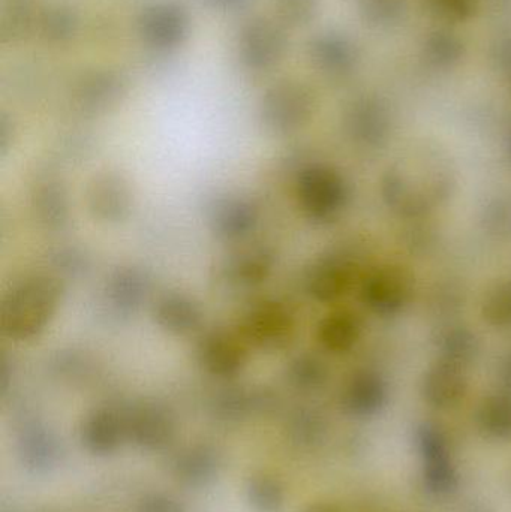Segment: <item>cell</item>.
<instances>
[{
  "mask_svg": "<svg viewBox=\"0 0 511 512\" xmlns=\"http://www.w3.org/2000/svg\"><path fill=\"white\" fill-rule=\"evenodd\" d=\"M455 183V174L443 156L425 177L414 173L410 164L398 162L384 177V198L399 215L420 218L447 201Z\"/></svg>",
  "mask_w": 511,
  "mask_h": 512,
  "instance_id": "obj_1",
  "label": "cell"
},
{
  "mask_svg": "<svg viewBox=\"0 0 511 512\" xmlns=\"http://www.w3.org/2000/svg\"><path fill=\"white\" fill-rule=\"evenodd\" d=\"M138 33L152 50L159 53L177 50L188 38V11L176 0L150 3L138 17Z\"/></svg>",
  "mask_w": 511,
  "mask_h": 512,
  "instance_id": "obj_2",
  "label": "cell"
},
{
  "mask_svg": "<svg viewBox=\"0 0 511 512\" xmlns=\"http://www.w3.org/2000/svg\"><path fill=\"white\" fill-rule=\"evenodd\" d=\"M287 48L284 26L264 17L249 20L240 30L237 41L240 62L252 71H267L278 65Z\"/></svg>",
  "mask_w": 511,
  "mask_h": 512,
  "instance_id": "obj_3",
  "label": "cell"
},
{
  "mask_svg": "<svg viewBox=\"0 0 511 512\" xmlns=\"http://www.w3.org/2000/svg\"><path fill=\"white\" fill-rule=\"evenodd\" d=\"M308 56L312 65L329 77H345L356 69L359 50L342 33L324 32L311 39Z\"/></svg>",
  "mask_w": 511,
  "mask_h": 512,
  "instance_id": "obj_4",
  "label": "cell"
},
{
  "mask_svg": "<svg viewBox=\"0 0 511 512\" xmlns=\"http://www.w3.org/2000/svg\"><path fill=\"white\" fill-rule=\"evenodd\" d=\"M410 294V276L399 267H384L375 271L363 289L368 306L383 315L398 312L407 303Z\"/></svg>",
  "mask_w": 511,
  "mask_h": 512,
  "instance_id": "obj_5",
  "label": "cell"
},
{
  "mask_svg": "<svg viewBox=\"0 0 511 512\" xmlns=\"http://www.w3.org/2000/svg\"><path fill=\"white\" fill-rule=\"evenodd\" d=\"M467 390L468 381L464 367L447 361H438L423 378V397L434 408H453L464 399Z\"/></svg>",
  "mask_w": 511,
  "mask_h": 512,
  "instance_id": "obj_6",
  "label": "cell"
},
{
  "mask_svg": "<svg viewBox=\"0 0 511 512\" xmlns=\"http://www.w3.org/2000/svg\"><path fill=\"white\" fill-rule=\"evenodd\" d=\"M348 128L357 140L371 146H380L389 137L392 117L381 99L368 96L351 105L348 111Z\"/></svg>",
  "mask_w": 511,
  "mask_h": 512,
  "instance_id": "obj_7",
  "label": "cell"
},
{
  "mask_svg": "<svg viewBox=\"0 0 511 512\" xmlns=\"http://www.w3.org/2000/svg\"><path fill=\"white\" fill-rule=\"evenodd\" d=\"M221 469V456L209 445L186 448L174 462V475L180 483L194 489L212 484Z\"/></svg>",
  "mask_w": 511,
  "mask_h": 512,
  "instance_id": "obj_8",
  "label": "cell"
},
{
  "mask_svg": "<svg viewBox=\"0 0 511 512\" xmlns=\"http://www.w3.org/2000/svg\"><path fill=\"white\" fill-rule=\"evenodd\" d=\"M312 107L309 90L294 81L276 84L267 92L264 110L270 119L293 123L303 119Z\"/></svg>",
  "mask_w": 511,
  "mask_h": 512,
  "instance_id": "obj_9",
  "label": "cell"
},
{
  "mask_svg": "<svg viewBox=\"0 0 511 512\" xmlns=\"http://www.w3.org/2000/svg\"><path fill=\"white\" fill-rule=\"evenodd\" d=\"M386 402V385L375 373H360L348 385L344 406L350 414L368 417L380 411Z\"/></svg>",
  "mask_w": 511,
  "mask_h": 512,
  "instance_id": "obj_10",
  "label": "cell"
},
{
  "mask_svg": "<svg viewBox=\"0 0 511 512\" xmlns=\"http://www.w3.org/2000/svg\"><path fill=\"white\" fill-rule=\"evenodd\" d=\"M18 456L21 463L35 474H45L56 465L59 448L56 441L44 430L33 429L20 439Z\"/></svg>",
  "mask_w": 511,
  "mask_h": 512,
  "instance_id": "obj_11",
  "label": "cell"
},
{
  "mask_svg": "<svg viewBox=\"0 0 511 512\" xmlns=\"http://www.w3.org/2000/svg\"><path fill=\"white\" fill-rule=\"evenodd\" d=\"M480 429L494 439H511V390H503L483 400L477 412Z\"/></svg>",
  "mask_w": 511,
  "mask_h": 512,
  "instance_id": "obj_12",
  "label": "cell"
},
{
  "mask_svg": "<svg viewBox=\"0 0 511 512\" xmlns=\"http://www.w3.org/2000/svg\"><path fill=\"white\" fill-rule=\"evenodd\" d=\"M122 435V427L116 418L108 414H99L84 424L81 441L89 453L95 456H108L117 450Z\"/></svg>",
  "mask_w": 511,
  "mask_h": 512,
  "instance_id": "obj_13",
  "label": "cell"
},
{
  "mask_svg": "<svg viewBox=\"0 0 511 512\" xmlns=\"http://www.w3.org/2000/svg\"><path fill=\"white\" fill-rule=\"evenodd\" d=\"M35 26L45 41L63 44L74 38L78 29L77 14L69 6L54 3L36 15Z\"/></svg>",
  "mask_w": 511,
  "mask_h": 512,
  "instance_id": "obj_14",
  "label": "cell"
},
{
  "mask_svg": "<svg viewBox=\"0 0 511 512\" xmlns=\"http://www.w3.org/2000/svg\"><path fill=\"white\" fill-rule=\"evenodd\" d=\"M464 56V42L446 30L431 33L423 45V59L434 69L453 68Z\"/></svg>",
  "mask_w": 511,
  "mask_h": 512,
  "instance_id": "obj_15",
  "label": "cell"
},
{
  "mask_svg": "<svg viewBox=\"0 0 511 512\" xmlns=\"http://www.w3.org/2000/svg\"><path fill=\"white\" fill-rule=\"evenodd\" d=\"M246 496L257 512H281L285 505V487L275 475L255 474L246 484Z\"/></svg>",
  "mask_w": 511,
  "mask_h": 512,
  "instance_id": "obj_16",
  "label": "cell"
},
{
  "mask_svg": "<svg viewBox=\"0 0 511 512\" xmlns=\"http://www.w3.org/2000/svg\"><path fill=\"white\" fill-rule=\"evenodd\" d=\"M441 360L467 369L477 354V339L470 330L462 327L449 328L438 337Z\"/></svg>",
  "mask_w": 511,
  "mask_h": 512,
  "instance_id": "obj_17",
  "label": "cell"
},
{
  "mask_svg": "<svg viewBox=\"0 0 511 512\" xmlns=\"http://www.w3.org/2000/svg\"><path fill=\"white\" fill-rule=\"evenodd\" d=\"M131 438L138 447L147 451H159L173 439V427L159 415H141L131 426Z\"/></svg>",
  "mask_w": 511,
  "mask_h": 512,
  "instance_id": "obj_18",
  "label": "cell"
},
{
  "mask_svg": "<svg viewBox=\"0 0 511 512\" xmlns=\"http://www.w3.org/2000/svg\"><path fill=\"white\" fill-rule=\"evenodd\" d=\"M423 481L426 489L434 495H452L458 489L459 477L450 456L423 462Z\"/></svg>",
  "mask_w": 511,
  "mask_h": 512,
  "instance_id": "obj_19",
  "label": "cell"
},
{
  "mask_svg": "<svg viewBox=\"0 0 511 512\" xmlns=\"http://www.w3.org/2000/svg\"><path fill=\"white\" fill-rule=\"evenodd\" d=\"M483 316L497 328H511V280L489 289L483 301Z\"/></svg>",
  "mask_w": 511,
  "mask_h": 512,
  "instance_id": "obj_20",
  "label": "cell"
},
{
  "mask_svg": "<svg viewBox=\"0 0 511 512\" xmlns=\"http://www.w3.org/2000/svg\"><path fill=\"white\" fill-rule=\"evenodd\" d=\"M270 6L282 26L303 27L318 14L320 0H270Z\"/></svg>",
  "mask_w": 511,
  "mask_h": 512,
  "instance_id": "obj_21",
  "label": "cell"
},
{
  "mask_svg": "<svg viewBox=\"0 0 511 512\" xmlns=\"http://www.w3.org/2000/svg\"><path fill=\"white\" fill-rule=\"evenodd\" d=\"M363 18L374 27H390L404 18V0H362Z\"/></svg>",
  "mask_w": 511,
  "mask_h": 512,
  "instance_id": "obj_22",
  "label": "cell"
},
{
  "mask_svg": "<svg viewBox=\"0 0 511 512\" xmlns=\"http://www.w3.org/2000/svg\"><path fill=\"white\" fill-rule=\"evenodd\" d=\"M426 9L443 23H465L476 15L479 0H425Z\"/></svg>",
  "mask_w": 511,
  "mask_h": 512,
  "instance_id": "obj_23",
  "label": "cell"
},
{
  "mask_svg": "<svg viewBox=\"0 0 511 512\" xmlns=\"http://www.w3.org/2000/svg\"><path fill=\"white\" fill-rule=\"evenodd\" d=\"M416 439L423 462L450 456L446 436L438 427L432 426V424H423L417 430Z\"/></svg>",
  "mask_w": 511,
  "mask_h": 512,
  "instance_id": "obj_24",
  "label": "cell"
},
{
  "mask_svg": "<svg viewBox=\"0 0 511 512\" xmlns=\"http://www.w3.org/2000/svg\"><path fill=\"white\" fill-rule=\"evenodd\" d=\"M326 339L330 346L336 349L350 348L359 336V322L353 315L341 313L329 321Z\"/></svg>",
  "mask_w": 511,
  "mask_h": 512,
  "instance_id": "obj_25",
  "label": "cell"
},
{
  "mask_svg": "<svg viewBox=\"0 0 511 512\" xmlns=\"http://www.w3.org/2000/svg\"><path fill=\"white\" fill-rule=\"evenodd\" d=\"M486 228L498 237L511 236V200H495L485 210Z\"/></svg>",
  "mask_w": 511,
  "mask_h": 512,
  "instance_id": "obj_26",
  "label": "cell"
},
{
  "mask_svg": "<svg viewBox=\"0 0 511 512\" xmlns=\"http://www.w3.org/2000/svg\"><path fill=\"white\" fill-rule=\"evenodd\" d=\"M135 512H185L177 499L162 493L146 496L141 499Z\"/></svg>",
  "mask_w": 511,
  "mask_h": 512,
  "instance_id": "obj_27",
  "label": "cell"
},
{
  "mask_svg": "<svg viewBox=\"0 0 511 512\" xmlns=\"http://www.w3.org/2000/svg\"><path fill=\"white\" fill-rule=\"evenodd\" d=\"M498 62L511 68V39L501 42L498 47Z\"/></svg>",
  "mask_w": 511,
  "mask_h": 512,
  "instance_id": "obj_28",
  "label": "cell"
},
{
  "mask_svg": "<svg viewBox=\"0 0 511 512\" xmlns=\"http://www.w3.org/2000/svg\"><path fill=\"white\" fill-rule=\"evenodd\" d=\"M500 375L501 381H503L504 390H511V352L506 358H504Z\"/></svg>",
  "mask_w": 511,
  "mask_h": 512,
  "instance_id": "obj_29",
  "label": "cell"
},
{
  "mask_svg": "<svg viewBox=\"0 0 511 512\" xmlns=\"http://www.w3.org/2000/svg\"><path fill=\"white\" fill-rule=\"evenodd\" d=\"M207 2H209L210 5L216 6V8L230 9L236 8V6H239L240 3L245 2V0H207Z\"/></svg>",
  "mask_w": 511,
  "mask_h": 512,
  "instance_id": "obj_30",
  "label": "cell"
},
{
  "mask_svg": "<svg viewBox=\"0 0 511 512\" xmlns=\"http://www.w3.org/2000/svg\"><path fill=\"white\" fill-rule=\"evenodd\" d=\"M303 512H341L338 508L333 507V505L327 504H317L312 505V507L306 508Z\"/></svg>",
  "mask_w": 511,
  "mask_h": 512,
  "instance_id": "obj_31",
  "label": "cell"
},
{
  "mask_svg": "<svg viewBox=\"0 0 511 512\" xmlns=\"http://www.w3.org/2000/svg\"><path fill=\"white\" fill-rule=\"evenodd\" d=\"M507 152H509V158L511 159V131L509 137H507Z\"/></svg>",
  "mask_w": 511,
  "mask_h": 512,
  "instance_id": "obj_32",
  "label": "cell"
},
{
  "mask_svg": "<svg viewBox=\"0 0 511 512\" xmlns=\"http://www.w3.org/2000/svg\"><path fill=\"white\" fill-rule=\"evenodd\" d=\"M467 512H483V511H479V510H471V511H467Z\"/></svg>",
  "mask_w": 511,
  "mask_h": 512,
  "instance_id": "obj_33",
  "label": "cell"
}]
</instances>
